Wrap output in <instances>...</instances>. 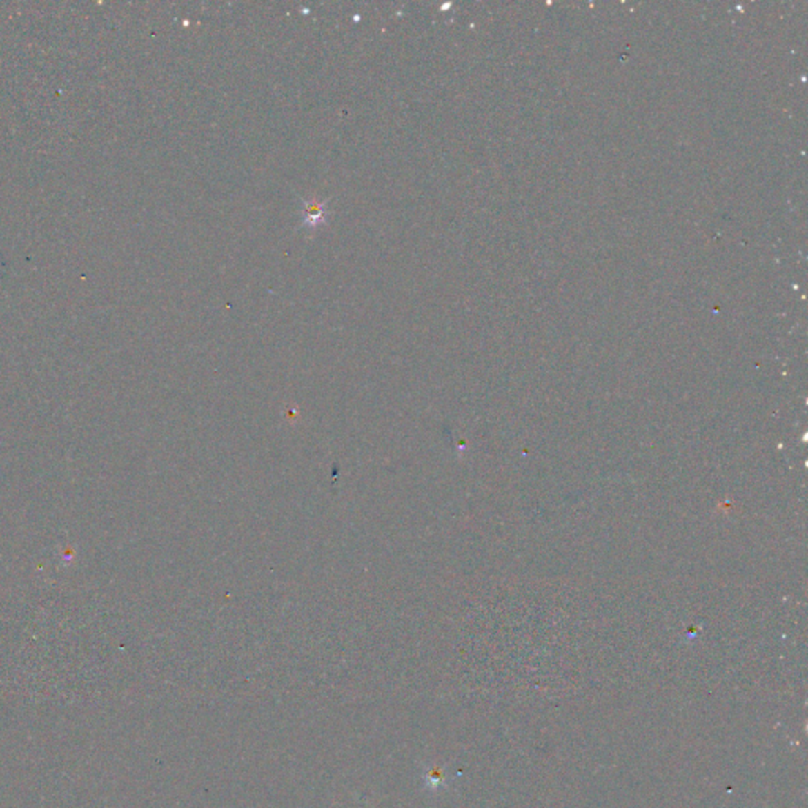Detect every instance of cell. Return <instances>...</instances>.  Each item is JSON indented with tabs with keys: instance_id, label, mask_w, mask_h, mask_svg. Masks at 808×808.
Returning <instances> with one entry per match:
<instances>
[]
</instances>
